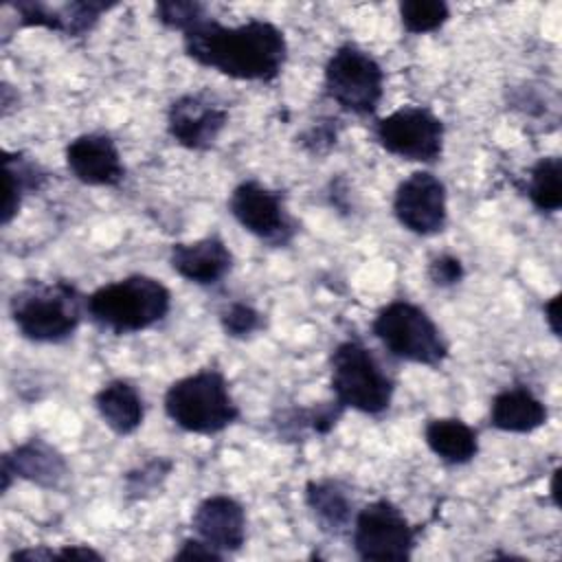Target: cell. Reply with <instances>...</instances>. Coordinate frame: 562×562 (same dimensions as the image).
Returning <instances> with one entry per match:
<instances>
[{"label":"cell","instance_id":"1","mask_svg":"<svg viewBox=\"0 0 562 562\" xmlns=\"http://www.w3.org/2000/svg\"><path fill=\"white\" fill-rule=\"evenodd\" d=\"M182 48L198 66L237 81H274L288 59L285 33L268 20L226 26L204 18L182 33Z\"/></svg>","mask_w":562,"mask_h":562},{"label":"cell","instance_id":"2","mask_svg":"<svg viewBox=\"0 0 562 562\" xmlns=\"http://www.w3.org/2000/svg\"><path fill=\"white\" fill-rule=\"evenodd\" d=\"M9 316L22 338L42 345L68 340L86 316V296L75 283L26 281L9 299Z\"/></svg>","mask_w":562,"mask_h":562},{"label":"cell","instance_id":"3","mask_svg":"<svg viewBox=\"0 0 562 562\" xmlns=\"http://www.w3.org/2000/svg\"><path fill=\"white\" fill-rule=\"evenodd\" d=\"M171 310L169 288L149 274H130L119 281L99 285L86 296V316L112 331L130 336L145 331L167 318Z\"/></svg>","mask_w":562,"mask_h":562},{"label":"cell","instance_id":"4","mask_svg":"<svg viewBox=\"0 0 562 562\" xmlns=\"http://www.w3.org/2000/svg\"><path fill=\"white\" fill-rule=\"evenodd\" d=\"M165 413L184 432L217 435L239 419L224 373L215 367L178 378L165 391Z\"/></svg>","mask_w":562,"mask_h":562},{"label":"cell","instance_id":"5","mask_svg":"<svg viewBox=\"0 0 562 562\" xmlns=\"http://www.w3.org/2000/svg\"><path fill=\"white\" fill-rule=\"evenodd\" d=\"M329 386L334 400L347 411L382 415L395 393L393 378L360 340H342L329 356Z\"/></svg>","mask_w":562,"mask_h":562},{"label":"cell","instance_id":"6","mask_svg":"<svg viewBox=\"0 0 562 562\" xmlns=\"http://www.w3.org/2000/svg\"><path fill=\"white\" fill-rule=\"evenodd\" d=\"M371 331L391 356L406 362L441 367L450 353V345L430 314L404 299L386 303L375 314Z\"/></svg>","mask_w":562,"mask_h":562},{"label":"cell","instance_id":"7","mask_svg":"<svg viewBox=\"0 0 562 562\" xmlns=\"http://www.w3.org/2000/svg\"><path fill=\"white\" fill-rule=\"evenodd\" d=\"M323 86L325 94L340 110L356 116H371L384 94V70L371 53L353 42H345L329 55Z\"/></svg>","mask_w":562,"mask_h":562},{"label":"cell","instance_id":"8","mask_svg":"<svg viewBox=\"0 0 562 562\" xmlns=\"http://www.w3.org/2000/svg\"><path fill=\"white\" fill-rule=\"evenodd\" d=\"M419 531L395 503L375 498L356 512L351 544L364 562H406L413 558Z\"/></svg>","mask_w":562,"mask_h":562},{"label":"cell","instance_id":"9","mask_svg":"<svg viewBox=\"0 0 562 562\" xmlns=\"http://www.w3.org/2000/svg\"><path fill=\"white\" fill-rule=\"evenodd\" d=\"M375 143L391 156L411 162H435L443 154V121L424 105H402L373 125Z\"/></svg>","mask_w":562,"mask_h":562},{"label":"cell","instance_id":"10","mask_svg":"<svg viewBox=\"0 0 562 562\" xmlns=\"http://www.w3.org/2000/svg\"><path fill=\"white\" fill-rule=\"evenodd\" d=\"M228 211L244 231L270 246H285L296 235L283 195L259 180L239 182L228 195Z\"/></svg>","mask_w":562,"mask_h":562},{"label":"cell","instance_id":"11","mask_svg":"<svg viewBox=\"0 0 562 562\" xmlns=\"http://www.w3.org/2000/svg\"><path fill=\"white\" fill-rule=\"evenodd\" d=\"M393 215L413 235H437L448 222V191L432 171H413L393 195Z\"/></svg>","mask_w":562,"mask_h":562},{"label":"cell","instance_id":"12","mask_svg":"<svg viewBox=\"0 0 562 562\" xmlns=\"http://www.w3.org/2000/svg\"><path fill=\"white\" fill-rule=\"evenodd\" d=\"M228 125V108L209 92H187L169 103L167 132L184 149H211Z\"/></svg>","mask_w":562,"mask_h":562},{"label":"cell","instance_id":"13","mask_svg":"<svg viewBox=\"0 0 562 562\" xmlns=\"http://www.w3.org/2000/svg\"><path fill=\"white\" fill-rule=\"evenodd\" d=\"M68 171L88 187H116L125 178V165L116 140L103 132L72 138L64 149Z\"/></svg>","mask_w":562,"mask_h":562},{"label":"cell","instance_id":"14","mask_svg":"<svg viewBox=\"0 0 562 562\" xmlns=\"http://www.w3.org/2000/svg\"><path fill=\"white\" fill-rule=\"evenodd\" d=\"M114 2H66V4H50L40 0H18L11 2V9L18 15L20 26H35L61 33L66 37H83L88 35L108 13Z\"/></svg>","mask_w":562,"mask_h":562},{"label":"cell","instance_id":"15","mask_svg":"<svg viewBox=\"0 0 562 562\" xmlns=\"http://www.w3.org/2000/svg\"><path fill=\"white\" fill-rule=\"evenodd\" d=\"M70 468L64 454L42 437H31L2 454V492L11 487L13 479H24L44 490L59 487Z\"/></svg>","mask_w":562,"mask_h":562},{"label":"cell","instance_id":"16","mask_svg":"<svg viewBox=\"0 0 562 562\" xmlns=\"http://www.w3.org/2000/svg\"><path fill=\"white\" fill-rule=\"evenodd\" d=\"M191 529L222 555L235 553L246 542V509L233 496H206L191 514Z\"/></svg>","mask_w":562,"mask_h":562},{"label":"cell","instance_id":"17","mask_svg":"<svg viewBox=\"0 0 562 562\" xmlns=\"http://www.w3.org/2000/svg\"><path fill=\"white\" fill-rule=\"evenodd\" d=\"M171 270L189 283L215 285L233 268V252L217 235L178 241L169 250Z\"/></svg>","mask_w":562,"mask_h":562},{"label":"cell","instance_id":"18","mask_svg":"<svg viewBox=\"0 0 562 562\" xmlns=\"http://www.w3.org/2000/svg\"><path fill=\"white\" fill-rule=\"evenodd\" d=\"M547 419V406L527 386H509L492 397L490 424L501 432L527 435L544 426Z\"/></svg>","mask_w":562,"mask_h":562},{"label":"cell","instance_id":"19","mask_svg":"<svg viewBox=\"0 0 562 562\" xmlns=\"http://www.w3.org/2000/svg\"><path fill=\"white\" fill-rule=\"evenodd\" d=\"M94 406L114 435H132L145 419V404L138 389L127 380H110L94 393Z\"/></svg>","mask_w":562,"mask_h":562},{"label":"cell","instance_id":"20","mask_svg":"<svg viewBox=\"0 0 562 562\" xmlns=\"http://www.w3.org/2000/svg\"><path fill=\"white\" fill-rule=\"evenodd\" d=\"M305 505L312 512L321 531L329 536L345 533L353 522V498L347 494L345 485L334 479L307 481Z\"/></svg>","mask_w":562,"mask_h":562},{"label":"cell","instance_id":"21","mask_svg":"<svg viewBox=\"0 0 562 562\" xmlns=\"http://www.w3.org/2000/svg\"><path fill=\"white\" fill-rule=\"evenodd\" d=\"M428 450L448 465L470 463L479 454L476 430L457 417H435L424 426Z\"/></svg>","mask_w":562,"mask_h":562},{"label":"cell","instance_id":"22","mask_svg":"<svg viewBox=\"0 0 562 562\" xmlns=\"http://www.w3.org/2000/svg\"><path fill=\"white\" fill-rule=\"evenodd\" d=\"M4 200H2V226H9L18 215L22 200L37 193L48 182V171L31 156L22 151H4Z\"/></svg>","mask_w":562,"mask_h":562},{"label":"cell","instance_id":"23","mask_svg":"<svg viewBox=\"0 0 562 562\" xmlns=\"http://www.w3.org/2000/svg\"><path fill=\"white\" fill-rule=\"evenodd\" d=\"M525 193L540 213H558L562 206V160L558 156L538 158L529 169Z\"/></svg>","mask_w":562,"mask_h":562},{"label":"cell","instance_id":"24","mask_svg":"<svg viewBox=\"0 0 562 562\" xmlns=\"http://www.w3.org/2000/svg\"><path fill=\"white\" fill-rule=\"evenodd\" d=\"M450 18L443 0H404L400 2V20L406 33L424 35L441 29Z\"/></svg>","mask_w":562,"mask_h":562},{"label":"cell","instance_id":"25","mask_svg":"<svg viewBox=\"0 0 562 562\" xmlns=\"http://www.w3.org/2000/svg\"><path fill=\"white\" fill-rule=\"evenodd\" d=\"M171 468H173V461L165 459V457L145 461L143 465H138L136 470H130L125 474V494L136 501L149 496L154 490H158L165 483Z\"/></svg>","mask_w":562,"mask_h":562},{"label":"cell","instance_id":"26","mask_svg":"<svg viewBox=\"0 0 562 562\" xmlns=\"http://www.w3.org/2000/svg\"><path fill=\"white\" fill-rule=\"evenodd\" d=\"M156 20L171 29V31H189L191 26H195L198 22H202L204 18H209L206 7L202 2L195 0H162L156 4Z\"/></svg>","mask_w":562,"mask_h":562},{"label":"cell","instance_id":"27","mask_svg":"<svg viewBox=\"0 0 562 562\" xmlns=\"http://www.w3.org/2000/svg\"><path fill=\"white\" fill-rule=\"evenodd\" d=\"M261 312L246 301H233L220 312V325L231 338H248L261 329Z\"/></svg>","mask_w":562,"mask_h":562},{"label":"cell","instance_id":"28","mask_svg":"<svg viewBox=\"0 0 562 562\" xmlns=\"http://www.w3.org/2000/svg\"><path fill=\"white\" fill-rule=\"evenodd\" d=\"M463 274H465L463 263L454 255H439L428 263V279L432 281V285H439V288L457 285L463 279Z\"/></svg>","mask_w":562,"mask_h":562},{"label":"cell","instance_id":"29","mask_svg":"<svg viewBox=\"0 0 562 562\" xmlns=\"http://www.w3.org/2000/svg\"><path fill=\"white\" fill-rule=\"evenodd\" d=\"M345 408L331 400V402H323V404H316L312 408H307V428L321 437L329 435L331 428L338 424V419L342 417Z\"/></svg>","mask_w":562,"mask_h":562},{"label":"cell","instance_id":"30","mask_svg":"<svg viewBox=\"0 0 562 562\" xmlns=\"http://www.w3.org/2000/svg\"><path fill=\"white\" fill-rule=\"evenodd\" d=\"M329 123H331V121H325V123H316V125H312V127L301 136V143H303L310 151H314V154L327 151V149L336 143V138H338L336 127H331Z\"/></svg>","mask_w":562,"mask_h":562},{"label":"cell","instance_id":"31","mask_svg":"<svg viewBox=\"0 0 562 562\" xmlns=\"http://www.w3.org/2000/svg\"><path fill=\"white\" fill-rule=\"evenodd\" d=\"M173 560H224V555L204 540H200L198 536H193L180 542V549L173 553Z\"/></svg>","mask_w":562,"mask_h":562},{"label":"cell","instance_id":"32","mask_svg":"<svg viewBox=\"0 0 562 562\" xmlns=\"http://www.w3.org/2000/svg\"><path fill=\"white\" fill-rule=\"evenodd\" d=\"M55 560H103V555L88 544H64L55 549Z\"/></svg>","mask_w":562,"mask_h":562},{"label":"cell","instance_id":"33","mask_svg":"<svg viewBox=\"0 0 562 562\" xmlns=\"http://www.w3.org/2000/svg\"><path fill=\"white\" fill-rule=\"evenodd\" d=\"M11 562L15 560H55V549H48L44 544H37V547H29V549H18L9 555Z\"/></svg>","mask_w":562,"mask_h":562},{"label":"cell","instance_id":"34","mask_svg":"<svg viewBox=\"0 0 562 562\" xmlns=\"http://www.w3.org/2000/svg\"><path fill=\"white\" fill-rule=\"evenodd\" d=\"M558 307H560V294H553V296L542 305L544 321H547V325H549V329H551L553 336H560V312H558Z\"/></svg>","mask_w":562,"mask_h":562},{"label":"cell","instance_id":"35","mask_svg":"<svg viewBox=\"0 0 562 562\" xmlns=\"http://www.w3.org/2000/svg\"><path fill=\"white\" fill-rule=\"evenodd\" d=\"M558 479H560V470L555 468L553 472H551V485H549V494H551V498H553V505L558 507L560 505V498H558Z\"/></svg>","mask_w":562,"mask_h":562}]
</instances>
